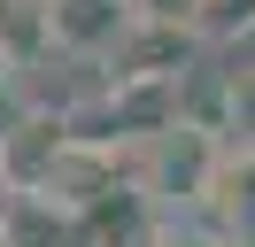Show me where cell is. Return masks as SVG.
Here are the masks:
<instances>
[{
  "label": "cell",
  "instance_id": "obj_6",
  "mask_svg": "<svg viewBox=\"0 0 255 247\" xmlns=\"http://www.w3.org/2000/svg\"><path fill=\"white\" fill-rule=\"evenodd\" d=\"M255 31V0H193V39L201 46H232Z\"/></svg>",
  "mask_w": 255,
  "mask_h": 247
},
{
  "label": "cell",
  "instance_id": "obj_2",
  "mask_svg": "<svg viewBox=\"0 0 255 247\" xmlns=\"http://www.w3.org/2000/svg\"><path fill=\"white\" fill-rule=\"evenodd\" d=\"M193 31L186 23H162V15H124V31L109 39V77H131V85H170L178 70L193 62Z\"/></svg>",
  "mask_w": 255,
  "mask_h": 247
},
{
  "label": "cell",
  "instance_id": "obj_10",
  "mask_svg": "<svg viewBox=\"0 0 255 247\" xmlns=\"http://www.w3.org/2000/svg\"><path fill=\"white\" fill-rule=\"evenodd\" d=\"M0 247H8V232H0Z\"/></svg>",
  "mask_w": 255,
  "mask_h": 247
},
{
  "label": "cell",
  "instance_id": "obj_3",
  "mask_svg": "<svg viewBox=\"0 0 255 247\" xmlns=\"http://www.w3.org/2000/svg\"><path fill=\"white\" fill-rule=\"evenodd\" d=\"M62 147H70V116L62 108H23L8 124V139H0V193H39Z\"/></svg>",
  "mask_w": 255,
  "mask_h": 247
},
{
  "label": "cell",
  "instance_id": "obj_1",
  "mask_svg": "<svg viewBox=\"0 0 255 247\" xmlns=\"http://www.w3.org/2000/svg\"><path fill=\"white\" fill-rule=\"evenodd\" d=\"M217 154L224 139L193 131V124H155L147 139H131V193L147 201L155 216H193L209 193V178H217Z\"/></svg>",
  "mask_w": 255,
  "mask_h": 247
},
{
  "label": "cell",
  "instance_id": "obj_5",
  "mask_svg": "<svg viewBox=\"0 0 255 247\" xmlns=\"http://www.w3.org/2000/svg\"><path fill=\"white\" fill-rule=\"evenodd\" d=\"M47 54H54V39H47V0H0V70L23 77V70H39Z\"/></svg>",
  "mask_w": 255,
  "mask_h": 247
},
{
  "label": "cell",
  "instance_id": "obj_9",
  "mask_svg": "<svg viewBox=\"0 0 255 247\" xmlns=\"http://www.w3.org/2000/svg\"><path fill=\"white\" fill-rule=\"evenodd\" d=\"M224 247H255V232H224Z\"/></svg>",
  "mask_w": 255,
  "mask_h": 247
},
{
  "label": "cell",
  "instance_id": "obj_7",
  "mask_svg": "<svg viewBox=\"0 0 255 247\" xmlns=\"http://www.w3.org/2000/svg\"><path fill=\"white\" fill-rule=\"evenodd\" d=\"M155 247H224V232L201 216H155Z\"/></svg>",
  "mask_w": 255,
  "mask_h": 247
},
{
  "label": "cell",
  "instance_id": "obj_8",
  "mask_svg": "<svg viewBox=\"0 0 255 247\" xmlns=\"http://www.w3.org/2000/svg\"><path fill=\"white\" fill-rule=\"evenodd\" d=\"M16 116H23V101H16L8 85H0V139H8V124H16Z\"/></svg>",
  "mask_w": 255,
  "mask_h": 247
},
{
  "label": "cell",
  "instance_id": "obj_4",
  "mask_svg": "<svg viewBox=\"0 0 255 247\" xmlns=\"http://www.w3.org/2000/svg\"><path fill=\"white\" fill-rule=\"evenodd\" d=\"M131 0H47V39L54 54H78V62H101L109 39L124 31Z\"/></svg>",
  "mask_w": 255,
  "mask_h": 247
}]
</instances>
